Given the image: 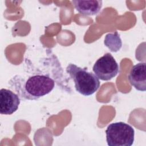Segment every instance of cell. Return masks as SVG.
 Here are the masks:
<instances>
[{
  "mask_svg": "<svg viewBox=\"0 0 146 146\" xmlns=\"http://www.w3.org/2000/svg\"><path fill=\"white\" fill-rule=\"evenodd\" d=\"M24 68L23 73L15 75L9 80V84L20 98L26 100H36L47 95L63 76L57 58L49 51L47 56L36 63H36L25 59Z\"/></svg>",
  "mask_w": 146,
  "mask_h": 146,
  "instance_id": "1",
  "label": "cell"
},
{
  "mask_svg": "<svg viewBox=\"0 0 146 146\" xmlns=\"http://www.w3.org/2000/svg\"><path fill=\"white\" fill-rule=\"evenodd\" d=\"M66 72L74 80L76 91L84 96L92 95L100 87L99 79L94 74L74 64H69Z\"/></svg>",
  "mask_w": 146,
  "mask_h": 146,
  "instance_id": "2",
  "label": "cell"
},
{
  "mask_svg": "<svg viewBox=\"0 0 146 146\" xmlns=\"http://www.w3.org/2000/svg\"><path fill=\"white\" fill-rule=\"evenodd\" d=\"M106 140L110 146H131L134 141L135 131L128 124L116 122L108 125Z\"/></svg>",
  "mask_w": 146,
  "mask_h": 146,
  "instance_id": "3",
  "label": "cell"
},
{
  "mask_svg": "<svg viewBox=\"0 0 146 146\" xmlns=\"http://www.w3.org/2000/svg\"><path fill=\"white\" fill-rule=\"evenodd\" d=\"M95 75L102 80H110L119 73L117 63L110 53H106L95 63L93 68Z\"/></svg>",
  "mask_w": 146,
  "mask_h": 146,
  "instance_id": "4",
  "label": "cell"
},
{
  "mask_svg": "<svg viewBox=\"0 0 146 146\" xmlns=\"http://www.w3.org/2000/svg\"><path fill=\"white\" fill-rule=\"evenodd\" d=\"M20 104V97L10 90L2 88L0 91V113L11 115L15 112Z\"/></svg>",
  "mask_w": 146,
  "mask_h": 146,
  "instance_id": "5",
  "label": "cell"
},
{
  "mask_svg": "<svg viewBox=\"0 0 146 146\" xmlns=\"http://www.w3.org/2000/svg\"><path fill=\"white\" fill-rule=\"evenodd\" d=\"M128 78L129 83L137 90L145 91L146 90V63L141 62L134 65Z\"/></svg>",
  "mask_w": 146,
  "mask_h": 146,
  "instance_id": "6",
  "label": "cell"
},
{
  "mask_svg": "<svg viewBox=\"0 0 146 146\" xmlns=\"http://www.w3.org/2000/svg\"><path fill=\"white\" fill-rule=\"evenodd\" d=\"M76 10L81 14L94 15L97 14L102 7V1H72Z\"/></svg>",
  "mask_w": 146,
  "mask_h": 146,
  "instance_id": "7",
  "label": "cell"
},
{
  "mask_svg": "<svg viewBox=\"0 0 146 146\" xmlns=\"http://www.w3.org/2000/svg\"><path fill=\"white\" fill-rule=\"evenodd\" d=\"M104 43L112 52H117L120 49L122 46L120 35L117 31L107 34Z\"/></svg>",
  "mask_w": 146,
  "mask_h": 146,
  "instance_id": "8",
  "label": "cell"
}]
</instances>
